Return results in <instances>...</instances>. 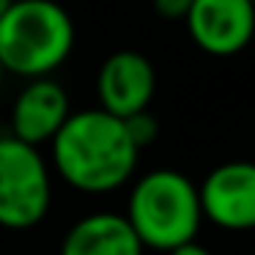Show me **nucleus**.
Instances as JSON below:
<instances>
[{
    "instance_id": "obj_1",
    "label": "nucleus",
    "mask_w": 255,
    "mask_h": 255,
    "mask_svg": "<svg viewBox=\"0 0 255 255\" xmlns=\"http://www.w3.org/2000/svg\"><path fill=\"white\" fill-rule=\"evenodd\" d=\"M58 176L83 195H107L132 181L140 151L124 121L105 110H77L50 140Z\"/></svg>"
},
{
    "instance_id": "obj_2",
    "label": "nucleus",
    "mask_w": 255,
    "mask_h": 255,
    "mask_svg": "<svg viewBox=\"0 0 255 255\" xmlns=\"http://www.w3.org/2000/svg\"><path fill=\"white\" fill-rule=\"evenodd\" d=\"M74 50V19L55 0H11L0 14V66L25 80L50 77Z\"/></svg>"
},
{
    "instance_id": "obj_3",
    "label": "nucleus",
    "mask_w": 255,
    "mask_h": 255,
    "mask_svg": "<svg viewBox=\"0 0 255 255\" xmlns=\"http://www.w3.org/2000/svg\"><path fill=\"white\" fill-rule=\"evenodd\" d=\"M124 217L145 250L170 253L195 242L200 231L203 211L198 184L170 167L151 170L132 184Z\"/></svg>"
},
{
    "instance_id": "obj_4",
    "label": "nucleus",
    "mask_w": 255,
    "mask_h": 255,
    "mask_svg": "<svg viewBox=\"0 0 255 255\" xmlns=\"http://www.w3.org/2000/svg\"><path fill=\"white\" fill-rule=\"evenodd\" d=\"M52 206L50 167L36 145L0 137V225L28 231L39 225Z\"/></svg>"
},
{
    "instance_id": "obj_5",
    "label": "nucleus",
    "mask_w": 255,
    "mask_h": 255,
    "mask_svg": "<svg viewBox=\"0 0 255 255\" xmlns=\"http://www.w3.org/2000/svg\"><path fill=\"white\" fill-rule=\"evenodd\" d=\"M203 220L222 231L255 228V162L233 159L217 165L198 187Z\"/></svg>"
},
{
    "instance_id": "obj_6",
    "label": "nucleus",
    "mask_w": 255,
    "mask_h": 255,
    "mask_svg": "<svg viewBox=\"0 0 255 255\" xmlns=\"http://www.w3.org/2000/svg\"><path fill=\"white\" fill-rule=\"evenodd\" d=\"M192 41L214 58L247 50L255 36V6L250 0H192L184 17Z\"/></svg>"
},
{
    "instance_id": "obj_7",
    "label": "nucleus",
    "mask_w": 255,
    "mask_h": 255,
    "mask_svg": "<svg viewBox=\"0 0 255 255\" xmlns=\"http://www.w3.org/2000/svg\"><path fill=\"white\" fill-rule=\"evenodd\" d=\"M156 91V72L143 52L121 50L113 52L99 69L96 94L99 110L116 118H129L140 110H148Z\"/></svg>"
},
{
    "instance_id": "obj_8",
    "label": "nucleus",
    "mask_w": 255,
    "mask_h": 255,
    "mask_svg": "<svg viewBox=\"0 0 255 255\" xmlns=\"http://www.w3.org/2000/svg\"><path fill=\"white\" fill-rule=\"evenodd\" d=\"M72 116V105L61 83L36 77L19 91L11 107V134L28 145H44Z\"/></svg>"
},
{
    "instance_id": "obj_9",
    "label": "nucleus",
    "mask_w": 255,
    "mask_h": 255,
    "mask_svg": "<svg viewBox=\"0 0 255 255\" xmlns=\"http://www.w3.org/2000/svg\"><path fill=\"white\" fill-rule=\"evenodd\" d=\"M61 255H145V247L124 214L96 211L66 231Z\"/></svg>"
},
{
    "instance_id": "obj_10",
    "label": "nucleus",
    "mask_w": 255,
    "mask_h": 255,
    "mask_svg": "<svg viewBox=\"0 0 255 255\" xmlns=\"http://www.w3.org/2000/svg\"><path fill=\"white\" fill-rule=\"evenodd\" d=\"M121 121H124V129H127L129 140L134 143L137 151H143L145 145H151L159 137V121H156L148 110H140L129 118H121Z\"/></svg>"
},
{
    "instance_id": "obj_11",
    "label": "nucleus",
    "mask_w": 255,
    "mask_h": 255,
    "mask_svg": "<svg viewBox=\"0 0 255 255\" xmlns=\"http://www.w3.org/2000/svg\"><path fill=\"white\" fill-rule=\"evenodd\" d=\"M154 11L165 19H184L192 8V0H151Z\"/></svg>"
},
{
    "instance_id": "obj_12",
    "label": "nucleus",
    "mask_w": 255,
    "mask_h": 255,
    "mask_svg": "<svg viewBox=\"0 0 255 255\" xmlns=\"http://www.w3.org/2000/svg\"><path fill=\"white\" fill-rule=\"evenodd\" d=\"M167 255H214L209 247H203V244H198V242H187V244H181V247H176V250H170Z\"/></svg>"
},
{
    "instance_id": "obj_13",
    "label": "nucleus",
    "mask_w": 255,
    "mask_h": 255,
    "mask_svg": "<svg viewBox=\"0 0 255 255\" xmlns=\"http://www.w3.org/2000/svg\"><path fill=\"white\" fill-rule=\"evenodd\" d=\"M8 3H11V0H0V14H3V11L8 8Z\"/></svg>"
},
{
    "instance_id": "obj_14",
    "label": "nucleus",
    "mask_w": 255,
    "mask_h": 255,
    "mask_svg": "<svg viewBox=\"0 0 255 255\" xmlns=\"http://www.w3.org/2000/svg\"><path fill=\"white\" fill-rule=\"evenodd\" d=\"M3 74H6V72H3V66H0V83H3Z\"/></svg>"
},
{
    "instance_id": "obj_15",
    "label": "nucleus",
    "mask_w": 255,
    "mask_h": 255,
    "mask_svg": "<svg viewBox=\"0 0 255 255\" xmlns=\"http://www.w3.org/2000/svg\"><path fill=\"white\" fill-rule=\"evenodd\" d=\"M250 3H253V6H255V0H250Z\"/></svg>"
}]
</instances>
